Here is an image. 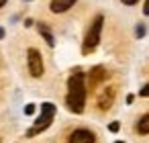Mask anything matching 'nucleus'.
Returning <instances> with one entry per match:
<instances>
[{
	"mask_svg": "<svg viewBox=\"0 0 149 143\" xmlns=\"http://www.w3.org/2000/svg\"><path fill=\"white\" fill-rule=\"evenodd\" d=\"M114 143H125V141H114Z\"/></svg>",
	"mask_w": 149,
	"mask_h": 143,
	"instance_id": "19",
	"label": "nucleus"
},
{
	"mask_svg": "<svg viewBox=\"0 0 149 143\" xmlns=\"http://www.w3.org/2000/svg\"><path fill=\"white\" fill-rule=\"evenodd\" d=\"M68 143H96V135L88 129H76L70 135Z\"/></svg>",
	"mask_w": 149,
	"mask_h": 143,
	"instance_id": "6",
	"label": "nucleus"
},
{
	"mask_svg": "<svg viewBox=\"0 0 149 143\" xmlns=\"http://www.w3.org/2000/svg\"><path fill=\"white\" fill-rule=\"evenodd\" d=\"M104 78H106V72H104V68H102V66L92 68V70H90V76H88V84H90V88L98 86Z\"/></svg>",
	"mask_w": 149,
	"mask_h": 143,
	"instance_id": "8",
	"label": "nucleus"
},
{
	"mask_svg": "<svg viewBox=\"0 0 149 143\" xmlns=\"http://www.w3.org/2000/svg\"><path fill=\"white\" fill-rule=\"evenodd\" d=\"M53 116H55V104L43 102V104H41V114H39V119L35 121V127H31V129L27 131V137H33V135H37V133L45 131V129L51 125Z\"/></svg>",
	"mask_w": 149,
	"mask_h": 143,
	"instance_id": "3",
	"label": "nucleus"
},
{
	"mask_svg": "<svg viewBox=\"0 0 149 143\" xmlns=\"http://www.w3.org/2000/svg\"><path fill=\"white\" fill-rule=\"evenodd\" d=\"M137 131H139L141 135H147V133H149V112L143 114V116L139 119V123H137Z\"/></svg>",
	"mask_w": 149,
	"mask_h": 143,
	"instance_id": "10",
	"label": "nucleus"
},
{
	"mask_svg": "<svg viewBox=\"0 0 149 143\" xmlns=\"http://www.w3.org/2000/svg\"><path fill=\"white\" fill-rule=\"evenodd\" d=\"M6 2H8V0H0V8H2V6H4Z\"/></svg>",
	"mask_w": 149,
	"mask_h": 143,
	"instance_id": "18",
	"label": "nucleus"
},
{
	"mask_svg": "<svg viewBox=\"0 0 149 143\" xmlns=\"http://www.w3.org/2000/svg\"><path fill=\"white\" fill-rule=\"evenodd\" d=\"M65 104L72 112L80 114L84 112L86 106V76L84 72L76 70L70 80H68V96H65Z\"/></svg>",
	"mask_w": 149,
	"mask_h": 143,
	"instance_id": "1",
	"label": "nucleus"
},
{
	"mask_svg": "<svg viewBox=\"0 0 149 143\" xmlns=\"http://www.w3.org/2000/svg\"><path fill=\"white\" fill-rule=\"evenodd\" d=\"M27 63H29V72H31V76L33 78H41L43 76V57H41V53L35 49V47H31L29 51H27Z\"/></svg>",
	"mask_w": 149,
	"mask_h": 143,
	"instance_id": "4",
	"label": "nucleus"
},
{
	"mask_svg": "<svg viewBox=\"0 0 149 143\" xmlns=\"http://www.w3.org/2000/svg\"><path fill=\"white\" fill-rule=\"evenodd\" d=\"M108 129H110L112 133H116V131L120 129V123H110V125H108Z\"/></svg>",
	"mask_w": 149,
	"mask_h": 143,
	"instance_id": "12",
	"label": "nucleus"
},
{
	"mask_svg": "<svg viewBox=\"0 0 149 143\" xmlns=\"http://www.w3.org/2000/svg\"><path fill=\"white\" fill-rule=\"evenodd\" d=\"M37 29H39V33H41V37L45 39V43L49 45V47H53L55 45V39H53V33L47 29V25H43V23H39L37 25Z\"/></svg>",
	"mask_w": 149,
	"mask_h": 143,
	"instance_id": "9",
	"label": "nucleus"
},
{
	"mask_svg": "<svg viewBox=\"0 0 149 143\" xmlns=\"http://www.w3.org/2000/svg\"><path fill=\"white\" fill-rule=\"evenodd\" d=\"M143 35H145V27H143V25H139V27H137V37L141 39Z\"/></svg>",
	"mask_w": 149,
	"mask_h": 143,
	"instance_id": "13",
	"label": "nucleus"
},
{
	"mask_svg": "<svg viewBox=\"0 0 149 143\" xmlns=\"http://www.w3.org/2000/svg\"><path fill=\"white\" fill-rule=\"evenodd\" d=\"M78 0H51L49 2V10L55 13V15H61V13H68Z\"/></svg>",
	"mask_w": 149,
	"mask_h": 143,
	"instance_id": "7",
	"label": "nucleus"
},
{
	"mask_svg": "<svg viewBox=\"0 0 149 143\" xmlns=\"http://www.w3.org/2000/svg\"><path fill=\"white\" fill-rule=\"evenodd\" d=\"M114 96H116V88L114 86H106L100 92V96H98V108L100 110H108L112 106V102H114Z\"/></svg>",
	"mask_w": 149,
	"mask_h": 143,
	"instance_id": "5",
	"label": "nucleus"
},
{
	"mask_svg": "<svg viewBox=\"0 0 149 143\" xmlns=\"http://www.w3.org/2000/svg\"><path fill=\"white\" fill-rule=\"evenodd\" d=\"M143 15L149 17V0H145V6H143Z\"/></svg>",
	"mask_w": 149,
	"mask_h": 143,
	"instance_id": "15",
	"label": "nucleus"
},
{
	"mask_svg": "<svg viewBox=\"0 0 149 143\" xmlns=\"http://www.w3.org/2000/svg\"><path fill=\"white\" fill-rule=\"evenodd\" d=\"M35 112V104H27L25 106V114H33Z\"/></svg>",
	"mask_w": 149,
	"mask_h": 143,
	"instance_id": "11",
	"label": "nucleus"
},
{
	"mask_svg": "<svg viewBox=\"0 0 149 143\" xmlns=\"http://www.w3.org/2000/svg\"><path fill=\"white\" fill-rule=\"evenodd\" d=\"M120 2H123V4H127V6H133V4H137V2H139V0H120Z\"/></svg>",
	"mask_w": 149,
	"mask_h": 143,
	"instance_id": "16",
	"label": "nucleus"
},
{
	"mask_svg": "<svg viewBox=\"0 0 149 143\" xmlns=\"http://www.w3.org/2000/svg\"><path fill=\"white\" fill-rule=\"evenodd\" d=\"M139 94H141V96H149V84H145V88H141Z\"/></svg>",
	"mask_w": 149,
	"mask_h": 143,
	"instance_id": "14",
	"label": "nucleus"
},
{
	"mask_svg": "<svg viewBox=\"0 0 149 143\" xmlns=\"http://www.w3.org/2000/svg\"><path fill=\"white\" fill-rule=\"evenodd\" d=\"M102 23H104V17H102V15H98V17L92 21L88 33H86V37H84V45H82V51H84V53H90V51H94V49L98 47V43H100V33H102Z\"/></svg>",
	"mask_w": 149,
	"mask_h": 143,
	"instance_id": "2",
	"label": "nucleus"
},
{
	"mask_svg": "<svg viewBox=\"0 0 149 143\" xmlns=\"http://www.w3.org/2000/svg\"><path fill=\"white\" fill-rule=\"evenodd\" d=\"M4 35H6V33H4V29L0 27V39H4Z\"/></svg>",
	"mask_w": 149,
	"mask_h": 143,
	"instance_id": "17",
	"label": "nucleus"
}]
</instances>
